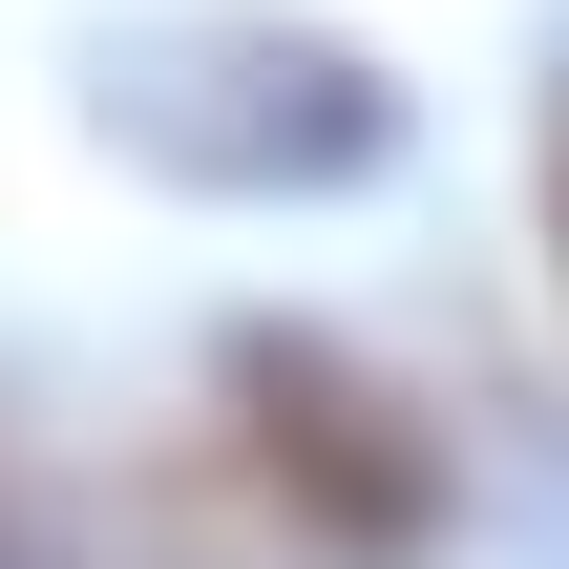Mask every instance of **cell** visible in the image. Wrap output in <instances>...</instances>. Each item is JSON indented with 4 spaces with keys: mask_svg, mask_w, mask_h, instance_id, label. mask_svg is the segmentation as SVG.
Instances as JSON below:
<instances>
[{
    "mask_svg": "<svg viewBox=\"0 0 569 569\" xmlns=\"http://www.w3.org/2000/svg\"><path fill=\"white\" fill-rule=\"evenodd\" d=\"M84 127H106L127 169H169V190L274 211V190H359V169L401 148V84H380L338 21H148V42H106Z\"/></svg>",
    "mask_w": 569,
    "mask_h": 569,
    "instance_id": "6da1fadb",
    "label": "cell"
},
{
    "mask_svg": "<svg viewBox=\"0 0 569 569\" xmlns=\"http://www.w3.org/2000/svg\"><path fill=\"white\" fill-rule=\"evenodd\" d=\"M211 401H232V465L274 486V528L317 569H422L443 549V443L338 359V338H274V317H232V359H211Z\"/></svg>",
    "mask_w": 569,
    "mask_h": 569,
    "instance_id": "7a4b0ae2",
    "label": "cell"
},
{
    "mask_svg": "<svg viewBox=\"0 0 569 569\" xmlns=\"http://www.w3.org/2000/svg\"><path fill=\"white\" fill-rule=\"evenodd\" d=\"M549 253H569V106H549Z\"/></svg>",
    "mask_w": 569,
    "mask_h": 569,
    "instance_id": "3957f363",
    "label": "cell"
}]
</instances>
